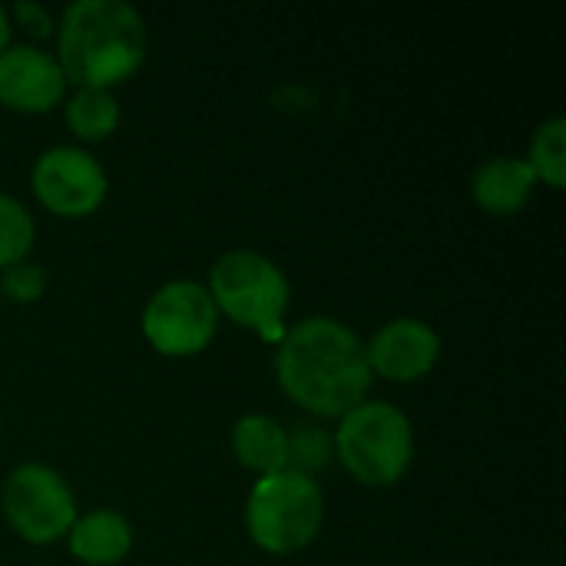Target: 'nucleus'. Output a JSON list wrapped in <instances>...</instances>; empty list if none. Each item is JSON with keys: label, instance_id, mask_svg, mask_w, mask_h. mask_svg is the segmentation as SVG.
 Returning <instances> with one entry per match:
<instances>
[{"label": "nucleus", "instance_id": "obj_1", "mask_svg": "<svg viewBox=\"0 0 566 566\" xmlns=\"http://www.w3.org/2000/svg\"><path fill=\"white\" fill-rule=\"evenodd\" d=\"M285 395L312 415H348L371 388L365 342L342 322L315 315L292 325L275 355Z\"/></svg>", "mask_w": 566, "mask_h": 566}, {"label": "nucleus", "instance_id": "obj_2", "mask_svg": "<svg viewBox=\"0 0 566 566\" xmlns=\"http://www.w3.org/2000/svg\"><path fill=\"white\" fill-rule=\"evenodd\" d=\"M56 63L76 86L109 90L146 56V27L126 0H76L63 10Z\"/></svg>", "mask_w": 566, "mask_h": 566}, {"label": "nucleus", "instance_id": "obj_3", "mask_svg": "<svg viewBox=\"0 0 566 566\" xmlns=\"http://www.w3.org/2000/svg\"><path fill=\"white\" fill-rule=\"evenodd\" d=\"M209 298L235 325L255 328L269 342H282V315L289 308V279L262 252L232 249L216 259L209 272Z\"/></svg>", "mask_w": 566, "mask_h": 566}, {"label": "nucleus", "instance_id": "obj_4", "mask_svg": "<svg viewBox=\"0 0 566 566\" xmlns=\"http://www.w3.org/2000/svg\"><path fill=\"white\" fill-rule=\"evenodd\" d=\"M325 521V497L315 478L298 471L262 474L245 501L249 537L269 554H292L308 547Z\"/></svg>", "mask_w": 566, "mask_h": 566}, {"label": "nucleus", "instance_id": "obj_5", "mask_svg": "<svg viewBox=\"0 0 566 566\" xmlns=\"http://www.w3.org/2000/svg\"><path fill=\"white\" fill-rule=\"evenodd\" d=\"M335 451L342 464L365 484H395L415 454V431L401 408L388 401H361L342 415Z\"/></svg>", "mask_w": 566, "mask_h": 566}, {"label": "nucleus", "instance_id": "obj_6", "mask_svg": "<svg viewBox=\"0 0 566 566\" xmlns=\"http://www.w3.org/2000/svg\"><path fill=\"white\" fill-rule=\"evenodd\" d=\"M3 517L30 544H53L70 534L76 521V501L66 481L46 464H20L7 474L0 491Z\"/></svg>", "mask_w": 566, "mask_h": 566}, {"label": "nucleus", "instance_id": "obj_7", "mask_svg": "<svg viewBox=\"0 0 566 566\" xmlns=\"http://www.w3.org/2000/svg\"><path fill=\"white\" fill-rule=\"evenodd\" d=\"M219 328V312L199 282H166L143 308V335L163 355L182 358L202 352Z\"/></svg>", "mask_w": 566, "mask_h": 566}, {"label": "nucleus", "instance_id": "obj_8", "mask_svg": "<svg viewBox=\"0 0 566 566\" xmlns=\"http://www.w3.org/2000/svg\"><path fill=\"white\" fill-rule=\"evenodd\" d=\"M36 199L66 219L90 216L106 199V172L96 156L80 146H53L33 166Z\"/></svg>", "mask_w": 566, "mask_h": 566}, {"label": "nucleus", "instance_id": "obj_9", "mask_svg": "<svg viewBox=\"0 0 566 566\" xmlns=\"http://www.w3.org/2000/svg\"><path fill=\"white\" fill-rule=\"evenodd\" d=\"M365 355L371 375L391 381H415L434 368L441 355V338L421 318H395L375 332V338L365 345Z\"/></svg>", "mask_w": 566, "mask_h": 566}, {"label": "nucleus", "instance_id": "obj_10", "mask_svg": "<svg viewBox=\"0 0 566 566\" xmlns=\"http://www.w3.org/2000/svg\"><path fill=\"white\" fill-rule=\"evenodd\" d=\"M63 70L56 56L36 46H7L0 53V103L23 113H46L63 96Z\"/></svg>", "mask_w": 566, "mask_h": 566}, {"label": "nucleus", "instance_id": "obj_11", "mask_svg": "<svg viewBox=\"0 0 566 566\" xmlns=\"http://www.w3.org/2000/svg\"><path fill=\"white\" fill-rule=\"evenodd\" d=\"M534 186H537L534 169L527 166V159H517V156H494V159L481 163L471 179L474 202L494 216L521 212L527 206Z\"/></svg>", "mask_w": 566, "mask_h": 566}, {"label": "nucleus", "instance_id": "obj_12", "mask_svg": "<svg viewBox=\"0 0 566 566\" xmlns=\"http://www.w3.org/2000/svg\"><path fill=\"white\" fill-rule=\"evenodd\" d=\"M70 551L90 566L119 564L133 551V527L116 511H90L70 527Z\"/></svg>", "mask_w": 566, "mask_h": 566}, {"label": "nucleus", "instance_id": "obj_13", "mask_svg": "<svg viewBox=\"0 0 566 566\" xmlns=\"http://www.w3.org/2000/svg\"><path fill=\"white\" fill-rule=\"evenodd\" d=\"M232 451L242 468L275 474L289 468V431L272 415H245L232 428Z\"/></svg>", "mask_w": 566, "mask_h": 566}, {"label": "nucleus", "instance_id": "obj_14", "mask_svg": "<svg viewBox=\"0 0 566 566\" xmlns=\"http://www.w3.org/2000/svg\"><path fill=\"white\" fill-rule=\"evenodd\" d=\"M66 123L80 139H103L119 126V103L109 90L80 86L66 99Z\"/></svg>", "mask_w": 566, "mask_h": 566}, {"label": "nucleus", "instance_id": "obj_15", "mask_svg": "<svg viewBox=\"0 0 566 566\" xmlns=\"http://www.w3.org/2000/svg\"><path fill=\"white\" fill-rule=\"evenodd\" d=\"M527 166L534 169L537 179H544L551 189L566 186V119L551 116L547 123L537 126L531 139V156Z\"/></svg>", "mask_w": 566, "mask_h": 566}, {"label": "nucleus", "instance_id": "obj_16", "mask_svg": "<svg viewBox=\"0 0 566 566\" xmlns=\"http://www.w3.org/2000/svg\"><path fill=\"white\" fill-rule=\"evenodd\" d=\"M33 235L36 229H33V216L27 212V206L0 192V269L23 262L33 245Z\"/></svg>", "mask_w": 566, "mask_h": 566}, {"label": "nucleus", "instance_id": "obj_17", "mask_svg": "<svg viewBox=\"0 0 566 566\" xmlns=\"http://www.w3.org/2000/svg\"><path fill=\"white\" fill-rule=\"evenodd\" d=\"M332 458V438L318 424H298L289 431V471L312 478Z\"/></svg>", "mask_w": 566, "mask_h": 566}, {"label": "nucleus", "instance_id": "obj_18", "mask_svg": "<svg viewBox=\"0 0 566 566\" xmlns=\"http://www.w3.org/2000/svg\"><path fill=\"white\" fill-rule=\"evenodd\" d=\"M43 289H46V275H43V269L40 265H33V262H13V265H7V269H0V292L10 298V302H20V305H27V302H36L40 295H43Z\"/></svg>", "mask_w": 566, "mask_h": 566}, {"label": "nucleus", "instance_id": "obj_19", "mask_svg": "<svg viewBox=\"0 0 566 566\" xmlns=\"http://www.w3.org/2000/svg\"><path fill=\"white\" fill-rule=\"evenodd\" d=\"M13 17H17V20H20V27H23V30H30L33 36H46V33H53V17H50L43 7L30 3V0L13 3Z\"/></svg>", "mask_w": 566, "mask_h": 566}, {"label": "nucleus", "instance_id": "obj_20", "mask_svg": "<svg viewBox=\"0 0 566 566\" xmlns=\"http://www.w3.org/2000/svg\"><path fill=\"white\" fill-rule=\"evenodd\" d=\"M10 46V13L7 7H0V53Z\"/></svg>", "mask_w": 566, "mask_h": 566}]
</instances>
